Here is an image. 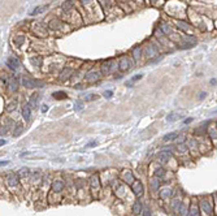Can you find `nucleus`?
I'll return each instance as SVG.
<instances>
[{
	"instance_id": "a878e982",
	"label": "nucleus",
	"mask_w": 217,
	"mask_h": 216,
	"mask_svg": "<svg viewBox=\"0 0 217 216\" xmlns=\"http://www.w3.org/2000/svg\"><path fill=\"white\" fill-rule=\"evenodd\" d=\"M96 145V142H91V143H89V147H92V146H95Z\"/></svg>"
},
{
	"instance_id": "b1692460",
	"label": "nucleus",
	"mask_w": 217,
	"mask_h": 216,
	"mask_svg": "<svg viewBox=\"0 0 217 216\" xmlns=\"http://www.w3.org/2000/svg\"><path fill=\"white\" fill-rule=\"evenodd\" d=\"M47 109H48L47 106H43V107H42V112H47Z\"/></svg>"
},
{
	"instance_id": "423d86ee",
	"label": "nucleus",
	"mask_w": 217,
	"mask_h": 216,
	"mask_svg": "<svg viewBox=\"0 0 217 216\" xmlns=\"http://www.w3.org/2000/svg\"><path fill=\"white\" fill-rule=\"evenodd\" d=\"M133 191L138 195H142V193H143V186H142L141 182L136 181L135 184H133Z\"/></svg>"
},
{
	"instance_id": "7ed1b4c3",
	"label": "nucleus",
	"mask_w": 217,
	"mask_h": 216,
	"mask_svg": "<svg viewBox=\"0 0 217 216\" xmlns=\"http://www.w3.org/2000/svg\"><path fill=\"white\" fill-rule=\"evenodd\" d=\"M7 65H8V67L11 68V69L16 70L17 68H18L20 62H18V60H17L16 57H11V59H8V60H7Z\"/></svg>"
},
{
	"instance_id": "bb28decb",
	"label": "nucleus",
	"mask_w": 217,
	"mask_h": 216,
	"mask_svg": "<svg viewBox=\"0 0 217 216\" xmlns=\"http://www.w3.org/2000/svg\"><path fill=\"white\" fill-rule=\"evenodd\" d=\"M7 164H8V161H1V167H3V165H7Z\"/></svg>"
},
{
	"instance_id": "f257e3e1",
	"label": "nucleus",
	"mask_w": 217,
	"mask_h": 216,
	"mask_svg": "<svg viewBox=\"0 0 217 216\" xmlns=\"http://www.w3.org/2000/svg\"><path fill=\"white\" fill-rule=\"evenodd\" d=\"M22 85L27 88H34V87H42L43 82L38 80H33L30 77H22Z\"/></svg>"
},
{
	"instance_id": "f3484780",
	"label": "nucleus",
	"mask_w": 217,
	"mask_h": 216,
	"mask_svg": "<svg viewBox=\"0 0 217 216\" xmlns=\"http://www.w3.org/2000/svg\"><path fill=\"white\" fill-rule=\"evenodd\" d=\"M172 195V193H170V190H164V193H161V197L165 198V197H170Z\"/></svg>"
},
{
	"instance_id": "5701e85b",
	"label": "nucleus",
	"mask_w": 217,
	"mask_h": 216,
	"mask_svg": "<svg viewBox=\"0 0 217 216\" xmlns=\"http://www.w3.org/2000/svg\"><path fill=\"white\" fill-rule=\"evenodd\" d=\"M207 95V93H201V94H199V99H204V96Z\"/></svg>"
},
{
	"instance_id": "39448f33",
	"label": "nucleus",
	"mask_w": 217,
	"mask_h": 216,
	"mask_svg": "<svg viewBox=\"0 0 217 216\" xmlns=\"http://www.w3.org/2000/svg\"><path fill=\"white\" fill-rule=\"evenodd\" d=\"M169 159H170V154L168 152V151H161V152L159 154V160L161 161V163H167Z\"/></svg>"
},
{
	"instance_id": "f8f14e48",
	"label": "nucleus",
	"mask_w": 217,
	"mask_h": 216,
	"mask_svg": "<svg viewBox=\"0 0 217 216\" xmlns=\"http://www.w3.org/2000/svg\"><path fill=\"white\" fill-rule=\"evenodd\" d=\"M178 137V133H169V134H167L164 137V141H173V139H175V138Z\"/></svg>"
},
{
	"instance_id": "9b49d317",
	"label": "nucleus",
	"mask_w": 217,
	"mask_h": 216,
	"mask_svg": "<svg viewBox=\"0 0 217 216\" xmlns=\"http://www.w3.org/2000/svg\"><path fill=\"white\" fill-rule=\"evenodd\" d=\"M190 216H200L199 213V207L196 204H192L190 208Z\"/></svg>"
},
{
	"instance_id": "cd10ccee",
	"label": "nucleus",
	"mask_w": 217,
	"mask_h": 216,
	"mask_svg": "<svg viewBox=\"0 0 217 216\" xmlns=\"http://www.w3.org/2000/svg\"><path fill=\"white\" fill-rule=\"evenodd\" d=\"M216 82H217L216 80H212V81H211V83H212V85H216Z\"/></svg>"
},
{
	"instance_id": "0eeeda50",
	"label": "nucleus",
	"mask_w": 217,
	"mask_h": 216,
	"mask_svg": "<svg viewBox=\"0 0 217 216\" xmlns=\"http://www.w3.org/2000/svg\"><path fill=\"white\" fill-rule=\"evenodd\" d=\"M142 210H143V206H142V202H135L133 206V212L135 213V215H139V213H142Z\"/></svg>"
},
{
	"instance_id": "4be33fe9",
	"label": "nucleus",
	"mask_w": 217,
	"mask_h": 216,
	"mask_svg": "<svg viewBox=\"0 0 217 216\" xmlns=\"http://www.w3.org/2000/svg\"><path fill=\"white\" fill-rule=\"evenodd\" d=\"M192 120H194L192 117H188V119H186V120H185V124H188V122H191Z\"/></svg>"
},
{
	"instance_id": "9d476101",
	"label": "nucleus",
	"mask_w": 217,
	"mask_h": 216,
	"mask_svg": "<svg viewBox=\"0 0 217 216\" xmlns=\"http://www.w3.org/2000/svg\"><path fill=\"white\" fill-rule=\"evenodd\" d=\"M64 189V182L63 181H55L53 182V190L55 191H61Z\"/></svg>"
},
{
	"instance_id": "a211bd4d",
	"label": "nucleus",
	"mask_w": 217,
	"mask_h": 216,
	"mask_svg": "<svg viewBox=\"0 0 217 216\" xmlns=\"http://www.w3.org/2000/svg\"><path fill=\"white\" fill-rule=\"evenodd\" d=\"M82 107H83V104H82L81 101H77V103L74 104V108L78 109V111H79V109H82Z\"/></svg>"
},
{
	"instance_id": "412c9836",
	"label": "nucleus",
	"mask_w": 217,
	"mask_h": 216,
	"mask_svg": "<svg viewBox=\"0 0 217 216\" xmlns=\"http://www.w3.org/2000/svg\"><path fill=\"white\" fill-rule=\"evenodd\" d=\"M104 96H105V98H109V96H112V91H105Z\"/></svg>"
},
{
	"instance_id": "393cba45",
	"label": "nucleus",
	"mask_w": 217,
	"mask_h": 216,
	"mask_svg": "<svg viewBox=\"0 0 217 216\" xmlns=\"http://www.w3.org/2000/svg\"><path fill=\"white\" fill-rule=\"evenodd\" d=\"M144 216H151V213H149V211H148V210L144 211Z\"/></svg>"
},
{
	"instance_id": "2eb2a0df",
	"label": "nucleus",
	"mask_w": 217,
	"mask_h": 216,
	"mask_svg": "<svg viewBox=\"0 0 217 216\" xmlns=\"http://www.w3.org/2000/svg\"><path fill=\"white\" fill-rule=\"evenodd\" d=\"M46 8H47V7H44V5H43V7H38V8H35V9L31 12V14H38V13L43 12V10H44Z\"/></svg>"
},
{
	"instance_id": "ddd939ff",
	"label": "nucleus",
	"mask_w": 217,
	"mask_h": 216,
	"mask_svg": "<svg viewBox=\"0 0 217 216\" xmlns=\"http://www.w3.org/2000/svg\"><path fill=\"white\" fill-rule=\"evenodd\" d=\"M38 94H34V95L31 96V99H30V106H33V107H37L38 106Z\"/></svg>"
},
{
	"instance_id": "aec40b11",
	"label": "nucleus",
	"mask_w": 217,
	"mask_h": 216,
	"mask_svg": "<svg viewBox=\"0 0 217 216\" xmlns=\"http://www.w3.org/2000/svg\"><path fill=\"white\" fill-rule=\"evenodd\" d=\"M162 174H164V169H157V172H156V176H162Z\"/></svg>"
},
{
	"instance_id": "6e6552de",
	"label": "nucleus",
	"mask_w": 217,
	"mask_h": 216,
	"mask_svg": "<svg viewBox=\"0 0 217 216\" xmlns=\"http://www.w3.org/2000/svg\"><path fill=\"white\" fill-rule=\"evenodd\" d=\"M142 77H143V74H136V75H134V77L131 78V80H129L128 82H126V86H128V87H130V86H133L134 83H135L136 81H139V80H141Z\"/></svg>"
},
{
	"instance_id": "4468645a",
	"label": "nucleus",
	"mask_w": 217,
	"mask_h": 216,
	"mask_svg": "<svg viewBox=\"0 0 217 216\" xmlns=\"http://www.w3.org/2000/svg\"><path fill=\"white\" fill-rule=\"evenodd\" d=\"M53 98H56V99H65L66 98V94L64 93V91H57V93L53 94Z\"/></svg>"
},
{
	"instance_id": "6ab92c4d",
	"label": "nucleus",
	"mask_w": 217,
	"mask_h": 216,
	"mask_svg": "<svg viewBox=\"0 0 217 216\" xmlns=\"http://www.w3.org/2000/svg\"><path fill=\"white\" fill-rule=\"evenodd\" d=\"M21 132H22V126H21V125H18V126H17V130L13 133V135H18Z\"/></svg>"
},
{
	"instance_id": "20e7f679",
	"label": "nucleus",
	"mask_w": 217,
	"mask_h": 216,
	"mask_svg": "<svg viewBox=\"0 0 217 216\" xmlns=\"http://www.w3.org/2000/svg\"><path fill=\"white\" fill-rule=\"evenodd\" d=\"M30 113H31V108H30L29 104H25V106H22V116H24L25 120H29L30 119Z\"/></svg>"
},
{
	"instance_id": "1a4fd4ad",
	"label": "nucleus",
	"mask_w": 217,
	"mask_h": 216,
	"mask_svg": "<svg viewBox=\"0 0 217 216\" xmlns=\"http://www.w3.org/2000/svg\"><path fill=\"white\" fill-rule=\"evenodd\" d=\"M7 180H8V184L9 185H16L18 178H17V174H8L7 176Z\"/></svg>"
},
{
	"instance_id": "f03ea898",
	"label": "nucleus",
	"mask_w": 217,
	"mask_h": 216,
	"mask_svg": "<svg viewBox=\"0 0 217 216\" xmlns=\"http://www.w3.org/2000/svg\"><path fill=\"white\" fill-rule=\"evenodd\" d=\"M200 208H201V211H203L204 213L212 216V213H213V204H212V199H209V198H204V199L200 202Z\"/></svg>"
},
{
	"instance_id": "dca6fc26",
	"label": "nucleus",
	"mask_w": 217,
	"mask_h": 216,
	"mask_svg": "<svg viewBox=\"0 0 217 216\" xmlns=\"http://www.w3.org/2000/svg\"><path fill=\"white\" fill-rule=\"evenodd\" d=\"M98 98H99V96L95 95V94H90V95H87L85 99H86V100H95V99H98Z\"/></svg>"
}]
</instances>
